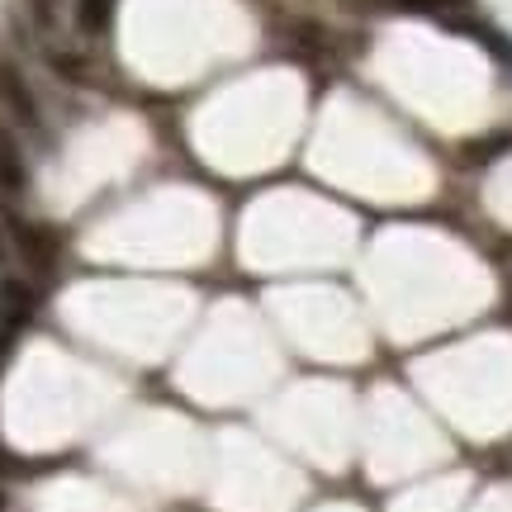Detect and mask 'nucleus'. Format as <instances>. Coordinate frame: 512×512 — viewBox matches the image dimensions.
Listing matches in <instances>:
<instances>
[{
  "mask_svg": "<svg viewBox=\"0 0 512 512\" xmlns=\"http://www.w3.org/2000/svg\"><path fill=\"white\" fill-rule=\"evenodd\" d=\"M34 304H38V294H34V285L29 280H19V275H0V313L5 318H29L34 313Z\"/></svg>",
  "mask_w": 512,
  "mask_h": 512,
  "instance_id": "obj_5",
  "label": "nucleus"
},
{
  "mask_svg": "<svg viewBox=\"0 0 512 512\" xmlns=\"http://www.w3.org/2000/svg\"><path fill=\"white\" fill-rule=\"evenodd\" d=\"M24 5V15H29V24H34L38 34L48 38L62 29V15H67V0H19Z\"/></svg>",
  "mask_w": 512,
  "mask_h": 512,
  "instance_id": "obj_6",
  "label": "nucleus"
},
{
  "mask_svg": "<svg viewBox=\"0 0 512 512\" xmlns=\"http://www.w3.org/2000/svg\"><path fill=\"white\" fill-rule=\"evenodd\" d=\"M29 195V157L10 128L0 124V200H19Z\"/></svg>",
  "mask_w": 512,
  "mask_h": 512,
  "instance_id": "obj_3",
  "label": "nucleus"
},
{
  "mask_svg": "<svg viewBox=\"0 0 512 512\" xmlns=\"http://www.w3.org/2000/svg\"><path fill=\"white\" fill-rule=\"evenodd\" d=\"M0 512H5V494H0Z\"/></svg>",
  "mask_w": 512,
  "mask_h": 512,
  "instance_id": "obj_10",
  "label": "nucleus"
},
{
  "mask_svg": "<svg viewBox=\"0 0 512 512\" xmlns=\"http://www.w3.org/2000/svg\"><path fill=\"white\" fill-rule=\"evenodd\" d=\"M10 475H19V460L10 456L5 446H0V479H10Z\"/></svg>",
  "mask_w": 512,
  "mask_h": 512,
  "instance_id": "obj_7",
  "label": "nucleus"
},
{
  "mask_svg": "<svg viewBox=\"0 0 512 512\" xmlns=\"http://www.w3.org/2000/svg\"><path fill=\"white\" fill-rule=\"evenodd\" d=\"M0 356H5V337H0Z\"/></svg>",
  "mask_w": 512,
  "mask_h": 512,
  "instance_id": "obj_9",
  "label": "nucleus"
},
{
  "mask_svg": "<svg viewBox=\"0 0 512 512\" xmlns=\"http://www.w3.org/2000/svg\"><path fill=\"white\" fill-rule=\"evenodd\" d=\"M72 24L81 38H105L114 24V0H76Z\"/></svg>",
  "mask_w": 512,
  "mask_h": 512,
  "instance_id": "obj_4",
  "label": "nucleus"
},
{
  "mask_svg": "<svg viewBox=\"0 0 512 512\" xmlns=\"http://www.w3.org/2000/svg\"><path fill=\"white\" fill-rule=\"evenodd\" d=\"M0 318H5V313H0Z\"/></svg>",
  "mask_w": 512,
  "mask_h": 512,
  "instance_id": "obj_11",
  "label": "nucleus"
},
{
  "mask_svg": "<svg viewBox=\"0 0 512 512\" xmlns=\"http://www.w3.org/2000/svg\"><path fill=\"white\" fill-rule=\"evenodd\" d=\"M0 105H5V114H10L24 133H34V138L48 143V119H43V105H38L29 76L19 72V62H10V57H0Z\"/></svg>",
  "mask_w": 512,
  "mask_h": 512,
  "instance_id": "obj_1",
  "label": "nucleus"
},
{
  "mask_svg": "<svg viewBox=\"0 0 512 512\" xmlns=\"http://www.w3.org/2000/svg\"><path fill=\"white\" fill-rule=\"evenodd\" d=\"M43 62H48V72L57 81H67V86H95L100 81V67H95V57L86 48H72V43H43Z\"/></svg>",
  "mask_w": 512,
  "mask_h": 512,
  "instance_id": "obj_2",
  "label": "nucleus"
},
{
  "mask_svg": "<svg viewBox=\"0 0 512 512\" xmlns=\"http://www.w3.org/2000/svg\"><path fill=\"white\" fill-rule=\"evenodd\" d=\"M10 252H15V247H10V233H5V223H0V271L10 266Z\"/></svg>",
  "mask_w": 512,
  "mask_h": 512,
  "instance_id": "obj_8",
  "label": "nucleus"
}]
</instances>
